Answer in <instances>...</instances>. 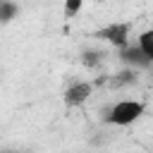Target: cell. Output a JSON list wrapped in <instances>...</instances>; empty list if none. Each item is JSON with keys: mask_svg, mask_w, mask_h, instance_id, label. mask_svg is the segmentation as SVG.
<instances>
[{"mask_svg": "<svg viewBox=\"0 0 153 153\" xmlns=\"http://www.w3.org/2000/svg\"><path fill=\"white\" fill-rule=\"evenodd\" d=\"M91 91H93V84H88V81H76V84H72V86L65 91L62 100H65L67 108H79V105H84V103L88 100Z\"/></svg>", "mask_w": 153, "mask_h": 153, "instance_id": "3957f363", "label": "cell"}, {"mask_svg": "<svg viewBox=\"0 0 153 153\" xmlns=\"http://www.w3.org/2000/svg\"><path fill=\"white\" fill-rule=\"evenodd\" d=\"M131 81H136V72H134V69H124V72H120L117 76L110 79V86H112V88H120V86L131 84Z\"/></svg>", "mask_w": 153, "mask_h": 153, "instance_id": "8992f818", "label": "cell"}, {"mask_svg": "<svg viewBox=\"0 0 153 153\" xmlns=\"http://www.w3.org/2000/svg\"><path fill=\"white\" fill-rule=\"evenodd\" d=\"M143 110H146V103H141V100H120V103L112 105L105 122L115 124V127H127V124L136 122L143 115Z\"/></svg>", "mask_w": 153, "mask_h": 153, "instance_id": "6da1fadb", "label": "cell"}, {"mask_svg": "<svg viewBox=\"0 0 153 153\" xmlns=\"http://www.w3.org/2000/svg\"><path fill=\"white\" fill-rule=\"evenodd\" d=\"M120 57H122V62H127V65H134V67H148L151 62L143 57V53L139 50V48H122V53H120Z\"/></svg>", "mask_w": 153, "mask_h": 153, "instance_id": "277c9868", "label": "cell"}, {"mask_svg": "<svg viewBox=\"0 0 153 153\" xmlns=\"http://www.w3.org/2000/svg\"><path fill=\"white\" fill-rule=\"evenodd\" d=\"M17 14V5L14 2H0V22H10Z\"/></svg>", "mask_w": 153, "mask_h": 153, "instance_id": "52a82bcc", "label": "cell"}, {"mask_svg": "<svg viewBox=\"0 0 153 153\" xmlns=\"http://www.w3.org/2000/svg\"><path fill=\"white\" fill-rule=\"evenodd\" d=\"M81 62H84L86 67H96V65L100 62V53H96V50H84Z\"/></svg>", "mask_w": 153, "mask_h": 153, "instance_id": "ba28073f", "label": "cell"}, {"mask_svg": "<svg viewBox=\"0 0 153 153\" xmlns=\"http://www.w3.org/2000/svg\"><path fill=\"white\" fill-rule=\"evenodd\" d=\"M141 53H143V57L153 65V29H148V31H143L141 36H139V45H136Z\"/></svg>", "mask_w": 153, "mask_h": 153, "instance_id": "5b68a950", "label": "cell"}, {"mask_svg": "<svg viewBox=\"0 0 153 153\" xmlns=\"http://www.w3.org/2000/svg\"><path fill=\"white\" fill-rule=\"evenodd\" d=\"M129 29H131L129 22H112V24L93 31V38L108 41V43H112V45H117V48L122 50V48H127V43H129Z\"/></svg>", "mask_w": 153, "mask_h": 153, "instance_id": "7a4b0ae2", "label": "cell"}, {"mask_svg": "<svg viewBox=\"0 0 153 153\" xmlns=\"http://www.w3.org/2000/svg\"><path fill=\"white\" fill-rule=\"evenodd\" d=\"M81 5H84L81 0H67V2H65V17H67V19L74 17V14L81 10Z\"/></svg>", "mask_w": 153, "mask_h": 153, "instance_id": "9c48e42d", "label": "cell"}]
</instances>
